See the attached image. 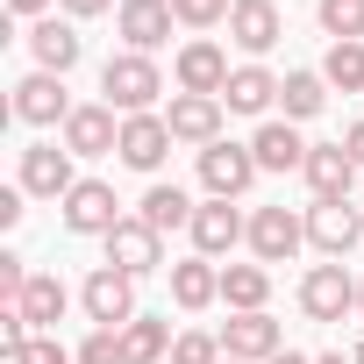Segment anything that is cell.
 <instances>
[{"mask_svg":"<svg viewBox=\"0 0 364 364\" xmlns=\"http://www.w3.org/2000/svg\"><path fill=\"white\" fill-rule=\"evenodd\" d=\"M300 178H307L314 200H350V186H357V157H350L343 143H314L307 164H300Z\"/></svg>","mask_w":364,"mask_h":364,"instance_id":"cell-15","label":"cell"},{"mask_svg":"<svg viewBox=\"0 0 364 364\" xmlns=\"http://www.w3.org/2000/svg\"><path fill=\"white\" fill-rule=\"evenodd\" d=\"M171 0H122L114 8V29H122V50H157V43H171Z\"/></svg>","mask_w":364,"mask_h":364,"instance_id":"cell-13","label":"cell"},{"mask_svg":"<svg viewBox=\"0 0 364 364\" xmlns=\"http://www.w3.org/2000/svg\"><path fill=\"white\" fill-rule=\"evenodd\" d=\"M22 286H29V257L0 250V300H22Z\"/></svg>","mask_w":364,"mask_h":364,"instance_id":"cell-35","label":"cell"},{"mask_svg":"<svg viewBox=\"0 0 364 364\" xmlns=\"http://www.w3.org/2000/svg\"><path fill=\"white\" fill-rule=\"evenodd\" d=\"M65 150H72V157H107V150H122V114H114L107 100H100V107H72Z\"/></svg>","mask_w":364,"mask_h":364,"instance_id":"cell-17","label":"cell"},{"mask_svg":"<svg viewBox=\"0 0 364 364\" xmlns=\"http://www.w3.org/2000/svg\"><path fill=\"white\" fill-rule=\"evenodd\" d=\"M72 186H79V171H72V150H65V143H29V150H22V193L65 208Z\"/></svg>","mask_w":364,"mask_h":364,"instance_id":"cell-7","label":"cell"},{"mask_svg":"<svg viewBox=\"0 0 364 364\" xmlns=\"http://www.w3.org/2000/svg\"><path fill=\"white\" fill-rule=\"evenodd\" d=\"M279 107H286V122H314L328 107V79L321 72H286L279 79Z\"/></svg>","mask_w":364,"mask_h":364,"instance_id":"cell-26","label":"cell"},{"mask_svg":"<svg viewBox=\"0 0 364 364\" xmlns=\"http://www.w3.org/2000/svg\"><path fill=\"white\" fill-rule=\"evenodd\" d=\"M272 364H314V357H300V350H279V357H272Z\"/></svg>","mask_w":364,"mask_h":364,"instance_id":"cell-40","label":"cell"},{"mask_svg":"<svg viewBox=\"0 0 364 364\" xmlns=\"http://www.w3.org/2000/svg\"><path fill=\"white\" fill-rule=\"evenodd\" d=\"M58 8H65L72 22H93V15H107V8H114V0H58Z\"/></svg>","mask_w":364,"mask_h":364,"instance_id":"cell-37","label":"cell"},{"mask_svg":"<svg viewBox=\"0 0 364 364\" xmlns=\"http://www.w3.org/2000/svg\"><path fill=\"white\" fill-rule=\"evenodd\" d=\"M314 15L336 43H364V0H314Z\"/></svg>","mask_w":364,"mask_h":364,"instance_id":"cell-30","label":"cell"},{"mask_svg":"<svg viewBox=\"0 0 364 364\" xmlns=\"http://www.w3.org/2000/svg\"><path fill=\"white\" fill-rule=\"evenodd\" d=\"M343 150H350V157H357V171H364V122H350V129H343Z\"/></svg>","mask_w":364,"mask_h":364,"instance_id":"cell-38","label":"cell"},{"mask_svg":"<svg viewBox=\"0 0 364 364\" xmlns=\"http://www.w3.org/2000/svg\"><path fill=\"white\" fill-rule=\"evenodd\" d=\"M300 243H307V215H293V208H257V215H250V250H257V264H286Z\"/></svg>","mask_w":364,"mask_h":364,"instance_id":"cell-11","label":"cell"},{"mask_svg":"<svg viewBox=\"0 0 364 364\" xmlns=\"http://www.w3.org/2000/svg\"><path fill=\"white\" fill-rule=\"evenodd\" d=\"M29 50H36V72H72L79 58H86V36L72 29V22H58V15H43V22H29Z\"/></svg>","mask_w":364,"mask_h":364,"instance_id":"cell-20","label":"cell"},{"mask_svg":"<svg viewBox=\"0 0 364 364\" xmlns=\"http://www.w3.org/2000/svg\"><path fill=\"white\" fill-rule=\"evenodd\" d=\"M229 8H236V0H171V15L186 29H215V22H229Z\"/></svg>","mask_w":364,"mask_h":364,"instance_id":"cell-32","label":"cell"},{"mask_svg":"<svg viewBox=\"0 0 364 364\" xmlns=\"http://www.w3.org/2000/svg\"><path fill=\"white\" fill-rule=\"evenodd\" d=\"M279 36H286V15H279V0H236V8H229V43H236V50L264 58Z\"/></svg>","mask_w":364,"mask_h":364,"instance_id":"cell-16","label":"cell"},{"mask_svg":"<svg viewBox=\"0 0 364 364\" xmlns=\"http://www.w3.org/2000/svg\"><path fill=\"white\" fill-rule=\"evenodd\" d=\"M222 350H229V357H243V364H272V357L286 350V328H279L264 307H257V314H229Z\"/></svg>","mask_w":364,"mask_h":364,"instance_id":"cell-14","label":"cell"},{"mask_svg":"<svg viewBox=\"0 0 364 364\" xmlns=\"http://www.w3.org/2000/svg\"><path fill=\"white\" fill-rule=\"evenodd\" d=\"M250 150H257V171H300L314 143H300V129L279 114V122H264V129L250 136Z\"/></svg>","mask_w":364,"mask_h":364,"instance_id":"cell-21","label":"cell"},{"mask_svg":"<svg viewBox=\"0 0 364 364\" xmlns=\"http://www.w3.org/2000/svg\"><path fill=\"white\" fill-rule=\"evenodd\" d=\"M357 364H364V343H357Z\"/></svg>","mask_w":364,"mask_h":364,"instance_id":"cell-43","label":"cell"},{"mask_svg":"<svg viewBox=\"0 0 364 364\" xmlns=\"http://www.w3.org/2000/svg\"><path fill=\"white\" fill-rule=\"evenodd\" d=\"M15 307L29 314V328H36V336H50V328L65 321L72 293H65V279H50V272H29V286H22V300H15Z\"/></svg>","mask_w":364,"mask_h":364,"instance_id":"cell-22","label":"cell"},{"mask_svg":"<svg viewBox=\"0 0 364 364\" xmlns=\"http://www.w3.org/2000/svg\"><path fill=\"white\" fill-rule=\"evenodd\" d=\"M8 8H15V15H29V22H43V15L58 8V0H8Z\"/></svg>","mask_w":364,"mask_h":364,"instance_id":"cell-39","label":"cell"},{"mask_svg":"<svg viewBox=\"0 0 364 364\" xmlns=\"http://www.w3.org/2000/svg\"><path fill=\"white\" fill-rule=\"evenodd\" d=\"M357 314H364V279H357Z\"/></svg>","mask_w":364,"mask_h":364,"instance_id":"cell-42","label":"cell"},{"mask_svg":"<svg viewBox=\"0 0 364 364\" xmlns=\"http://www.w3.org/2000/svg\"><path fill=\"white\" fill-rule=\"evenodd\" d=\"M22 200H29V193H22V186H8V193H0V229H15V222H22V215H29V208H22Z\"/></svg>","mask_w":364,"mask_h":364,"instance_id":"cell-36","label":"cell"},{"mask_svg":"<svg viewBox=\"0 0 364 364\" xmlns=\"http://www.w3.org/2000/svg\"><path fill=\"white\" fill-rule=\"evenodd\" d=\"M314 364H357V357H343V350H328V357H314Z\"/></svg>","mask_w":364,"mask_h":364,"instance_id":"cell-41","label":"cell"},{"mask_svg":"<svg viewBox=\"0 0 364 364\" xmlns=\"http://www.w3.org/2000/svg\"><path fill=\"white\" fill-rule=\"evenodd\" d=\"M79 307H86L93 328H129V321H136V279L114 272V264H100V272L79 286Z\"/></svg>","mask_w":364,"mask_h":364,"instance_id":"cell-5","label":"cell"},{"mask_svg":"<svg viewBox=\"0 0 364 364\" xmlns=\"http://www.w3.org/2000/svg\"><path fill=\"white\" fill-rule=\"evenodd\" d=\"M136 215H143L157 236H171V229H193V215H200V208H193V193H186V186H150Z\"/></svg>","mask_w":364,"mask_h":364,"instance_id":"cell-25","label":"cell"},{"mask_svg":"<svg viewBox=\"0 0 364 364\" xmlns=\"http://www.w3.org/2000/svg\"><path fill=\"white\" fill-rule=\"evenodd\" d=\"M100 243H107V264H114V272H129V279H150V272L164 264V236H157L143 215H122Z\"/></svg>","mask_w":364,"mask_h":364,"instance_id":"cell-4","label":"cell"},{"mask_svg":"<svg viewBox=\"0 0 364 364\" xmlns=\"http://www.w3.org/2000/svg\"><path fill=\"white\" fill-rule=\"evenodd\" d=\"M100 93H107L114 114H150L157 93H164V72H157L143 50H114V58L100 65Z\"/></svg>","mask_w":364,"mask_h":364,"instance_id":"cell-1","label":"cell"},{"mask_svg":"<svg viewBox=\"0 0 364 364\" xmlns=\"http://www.w3.org/2000/svg\"><path fill=\"white\" fill-rule=\"evenodd\" d=\"M250 178H257V150L250 143H208L200 150V186H208V200H243L250 193Z\"/></svg>","mask_w":364,"mask_h":364,"instance_id":"cell-3","label":"cell"},{"mask_svg":"<svg viewBox=\"0 0 364 364\" xmlns=\"http://www.w3.org/2000/svg\"><path fill=\"white\" fill-rule=\"evenodd\" d=\"M79 364H129V350H122V328H93V336L79 343Z\"/></svg>","mask_w":364,"mask_h":364,"instance_id":"cell-33","label":"cell"},{"mask_svg":"<svg viewBox=\"0 0 364 364\" xmlns=\"http://www.w3.org/2000/svg\"><path fill=\"white\" fill-rule=\"evenodd\" d=\"M229 50L222 43H208V36H193L186 50H178V65H171V79H178V93H208V100H222L229 93Z\"/></svg>","mask_w":364,"mask_h":364,"instance_id":"cell-8","label":"cell"},{"mask_svg":"<svg viewBox=\"0 0 364 364\" xmlns=\"http://www.w3.org/2000/svg\"><path fill=\"white\" fill-rule=\"evenodd\" d=\"M129 171H157L164 157H171V129H164V114H122V150H114Z\"/></svg>","mask_w":364,"mask_h":364,"instance_id":"cell-18","label":"cell"},{"mask_svg":"<svg viewBox=\"0 0 364 364\" xmlns=\"http://www.w3.org/2000/svg\"><path fill=\"white\" fill-rule=\"evenodd\" d=\"M8 364H72V350H65L58 336H29V343L8 357Z\"/></svg>","mask_w":364,"mask_h":364,"instance_id":"cell-34","label":"cell"},{"mask_svg":"<svg viewBox=\"0 0 364 364\" xmlns=\"http://www.w3.org/2000/svg\"><path fill=\"white\" fill-rule=\"evenodd\" d=\"M229 350H222V336H208V328H186L171 343V364H222Z\"/></svg>","mask_w":364,"mask_h":364,"instance_id":"cell-31","label":"cell"},{"mask_svg":"<svg viewBox=\"0 0 364 364\" xmlns=\"http://www.w3.org/2000/svg\"><path fill=\"white\" fill-rule=\"evenodd\" d=\"M114 222H122V200H114L107 178H79V186L65 193V229L72 236H107Z\"/></svg>","mask_w":364,"mask_h":364,"instance_id":"cell-10","label":"cell"},{"mask_svg":"<svg viewBox=\"0 0 364 364\" xmlns=\"http://www.w3.org/2000/svg\"><path fill=\"white\" fill-rule=\"evenodd\" d=\"M321 79H328L336 93H364V43H328Z\"/></svg>","mask_w":364,"mask_h":364,"instance_id":"cell-29","label":"cell"},{"mask_svg":"<svg viewBox=\"0 0 364 364\" xmlns=\"http://www.w3.org/2000/svg\"><path fill=\"white\" fill-rule=\"evenodd\" d=\"M186 236H193V257H229L236 243H250V222H243L229 200H208V208L193 215V229H186Z\"/></svg>","mask_w":364,"mask_h":364,"instance_id":"cell-19","label":"cell"},{"mask_svg":"<svg viewBox=\"0 0 364 364\" xmlns=\"http://www.w3.org/2000/svg\"><path fill=\"white\" fill-rule=\"evenodd\" d=\"M222 364H243V357H222Z\"/></svg>","mask_w":364,"mask_h":364,"instance_id":"cell-44","label":"cell"},{"mask_svg":"<svg viewBox=\"0 0 364 364\" xmlns=\"http://www.w3.org/2000/svg\"><path fill=\"white\" fill-rule=\"evenodd\" d=\"M171 300L186 307V314L215 307V300H222V272H215V257H186V264H171Z\"/></svg>","mask_w":364,"mask_h":364,"instance_id":"cell-23","label":"cell"},{"mask_svg":"<svg viewBox=\"0 0 364 364\" xmlns=\"http://www.w3.org/2000/svg\"><path fill=\"white\" fill-rule=\"evenodd\" d=\"M300 314H307V321H343V314H357V279L343 272V257L307 264V279H300Z\"/></svg>","mask_w":364,"mask_h":364,"instance_id":"cell-2","label":"cell"},{"mask_svg":"<svg viewBox=\"0 0 364 364\" xmlns=\"http://www.w3.org/2000/svg\"><path fill=\"white\" fill-rule=\"evenodd\" d=\"M272 100H279V79H272V72H264L257 58L229 72V93H222V107H236V114H264Z\"/></svg>","mask_w":364,"mask_h":364,"instance_id":"cell-24","label":"cell"},{"mask_svg":"<svg viewBox=\"0 0 364 364\" xmlns=\"http://www.w3.org/2000/svg\"><path fill=\"white\" fill-rule=\"evenodd\" d=\"M15 122H29V129H65V122H72L65 79H58V72H29V79L15 86Z\"/></svg>","mask_w":364,"mask_h":364,"instance_id":"cell-9","label":"cell"},{"mask_svg":"<svg viewBox=\"0 0 364 364\" xmlns=\"http://www.w3.org/2000/svg\"><path fill=\"white\" fill-rule=\"evenodd\" d=\"M222 300H229L236 314H257V307L272 300V272H264V264H222Z\"/></svg>","mask_w":364,"mask_h":364,"instance_id":"cell-27","label":"cell"},{"mask_svg":"<svg viewBox=\"0 0 364 364\" xmlns=\"http://www.w3.org/2000/svg\"><path fill=\"white\" fill-rule=\"evenodd\" d=\"M164 129H171V143L208 150V143H222V100H208V93H171Z\"/></svg>","mask_w":364,"mask_h":364,"instance_id":"cell-12","label":"cell"},{"mask_svg":"<svg viewBox=\"0 0 364 364\" xmlns=\"http://www.w3.org/2000/svg\"><path fill=\"white\" fill-rule=\"evenodd\" d=\"M171 321H157V314H136L129 328H122V350H129V364H164L171 357Z\"/></svg>","mask_w":364,"mask_h":364,"instance_id":"cell-28","label":"cell"},{"mask_svg":"<svg viewBox=\"0 0 364 364\" xmlns=\"http://www.w3.org/2000/svg\"><path fill=\"white\" fill-rule=\"evenodd\" d=\"M307 243H314L321 257H350V250L364 243V208H350V200H314V208H307Z\"/></svg>","mask_w":364,"mask_h":364,"instance_id":"cell-6","label":"cell"}]
</instances>
